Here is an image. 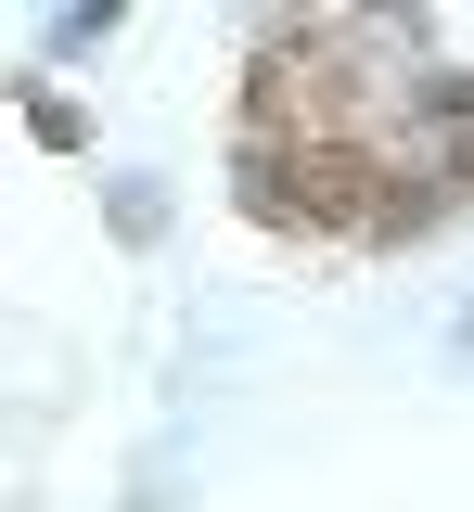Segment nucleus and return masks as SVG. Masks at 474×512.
<instances>
[{"mask_svg":"<svg viewBox=\"0 0 474 512\" xmlns=\"http://www.w3.org/2000/svg\"><path fill=\"white\" fill-rule=\"evenodd\" d=\"M103 231H116V244H167V180H103Z\"/></svg>","mask_w":474,"mask_h":512,"instance_id":"1","label":"nucleus"},{"mask_svg":"<svg viewBox=\"0 0 474 512\" xmlns=\"http://www.w3.org/2000/svg\"><path fill=\"white\" fill-rule=\"evenodd\" d=\"M26 141H52V154H90V103H65V90H26Z\"/></svg>","mask_w":474,"mask_h":512,"instance_id":"2","label":"nucleus"},{"mask_svg":"<svg viewBox=\"0 0 474 512\" xmlns=\"http://www.w3.org/2000/svg\"><path fill=\"white\" fill-rule=\"evenodd\" d=\"M116 39V0H77V13H52V52H103Z\"/></svg>","mask_w":474,"mask_h":512,"instance_id":"3","label":"nucleus"}]
</instances>
